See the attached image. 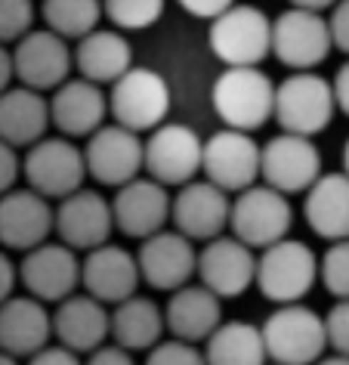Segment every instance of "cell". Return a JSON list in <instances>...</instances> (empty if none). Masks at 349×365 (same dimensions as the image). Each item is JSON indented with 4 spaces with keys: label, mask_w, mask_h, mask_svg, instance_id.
Segmentation results:
<instances>
[{
    "label": "cell",
    "mask_w": 349,
    "mask_h": 365,
    "mask_svg": "<svg viewBox=\"0 0 349 365\" xmlns=\"http://www.w3.org/2000/svg\"><path fill=\"white\" fill-rule=\"evenodd\" d=\"M84 365H136L133 362V350H127L121 344H103L93 353H87Z\"/></svg>",
    "instance_id": "41"
},
{
    "label": "cell",
    "mask_w": 349,
    "mask_h": 365,
    "mask_svg": "<svg viewBox=\"0 0 349 365\" xmlns=\"http://www.w3.org/2000/svg\"><path fill=\"white\" fill-rule=\"evenodd\" d=\"M0 365H22V359H16V356H10V353L0 350Z\"/></svg>",
    "instance_id": "48"
},
{
    "label": "cell",
    "mask_w": 349,
    "mask_h": 365,
    "mask_svg": "<svg viewBox=\"0 0 349 365\" xmlns=\"http://www.w3.org/2000/svg\"><path fill=\"white\" fill-rule=\"evenodd\" d=\"M25 365H84L80 362V353L68 350L62 344H47L43 350H38L34 356L25 359Z\"/></svg>",
    "instance_id": "40"
},
{
    "label": "cell",
    "mask_w": 349,
    "mask_h": 365,
    "mask_svg": "<svg viewBox=\"0 0 349 365\" xmlns=\"http://www.w3.org/2000/svg\"><path fill=\"white\" fill-rule=\"evenodd\" d=\"M337 0H291V6H303V10H316V13H325L330 10Z\"/></svg>",
    "instance_id": "46"
},
{
    "label": "cell",
    "mask_w": 349,
    "mask_h": 365,
    "mask_svg": "<svg viewBox=\"0 0 349 365\" xmlns=\"http://www.w3.org/2000/svg\"><path fill=\"white\" fill-rule=\"evenodd\" d=\"M19 282L31 297L43 304H59L80 288V257L66 242H43L25 251L19 263Z\"/></svg>",
    "instance_id": "15"
},
{
    "label": "cell",
    "mask_w": 349,
    "mask_h": 365,
    "mask_svg": "<svg viewBox=\"0 0 349 365\" xmlns=\"http://www.w3.org/2000/svg\"><path fill=\"white\" fill-rule=\"evenodd\" d=\"M99 297L75 291L53 309V337L75 353H93L112 337V309Z\"/></svg>",
    "instance_id": "24"
},
{
    "label": "cell",
    "mask_w": 349,
    "mask_h": 365,
    "mask_svg": "<svg viewBox=\"0 0 349 365\" xmlns=\"http://www.w3.org/2000/svg\"><path fill=\"white\" fill-rule=\"evenodd\" d=\"M321 285L337 300L349 297V239L328 242V251L321 254Z\"/></svg>",
    "instance_id": "34"
},
{
    "label": "cell",
    "mask_w": 349,
    "mask_h": 365,
    "mask_svg": "<svg viewBox=\"0 0 349 365\" xmlns=\"http://www.w3.org/2000/svg\"><path fill=\"white\" fill-rule=\"evenodd\" d=\"M56 232V207L47 195L34 192L31 186L10 189L0 195V245L10 251H31L50 242Z\"/></svg>",
    "instance_id": "19"
},
{
    "label": "cell",
    "mask_w": 349,
    "mask_h": 365,
    "mask_svg": "<svg viewBox=\"0 0 349 365\" xmlns=\"http://www.w3.org/2000/svg\"><path fill=\"white\" fill-rule=\"evenodd\" d=\"M13 78H16V68H13V50L6 43H0V93L6 87H13Z\"/></svg>",
    "instance_id": "45"
},
{
    "label": "cell",
    "mask_w": 349,
    "mask_h": 365,
    "mask_svg": "<svg viewBox=\"0 0 349 365\" xmlns=\"http://www.w3.org/2000/svg\"><path fill=\"white\" fill-rule=\"evenodd\" d=\"M198 242L179 230H161L142 239L136 260H140L142 282L155 291H177L198 276Z\"/></svg>",
    "instance_id": "16"
},
{
    "label": "cell",
    "mask_w": 349,
    "mask_h": 365,
    "mask_svg": "<svg viewBox=\"0 0 349 365\" xmlns=\"http://www.w3.org/2000/svg\"><path fill=\"white\" fill-rule=\"evenodd\" d=\"M142 272L140 260L133 251H127L124 245L105 242L99 248L87 251L80 260V288L87 294L99 297L103 304H121V300L140 294Z\"/></svg>",
    "instance_id": "22"
},
{
    "label": "cell",
    "mask_w": 349,
    "mask_h": 365,
    "mask_svg": "<svg viewBox=\"0 0 349 365\" xmlns=\"http://www.w3.org/2000/svg\"><path fill=\"white\" fill-rule=\"evenodd\" d=\"M207 41L223 66H260L272 56V19L254 4H235L210 19Z\"/></svg>",
    "instance_id": "5"
},
{
    "label": "cell",
    "mask_w": 349,
    "mask_h": 365,
    "mask_svg": "<svg viewBox=\"0 0 349 365\" xmlns=\"http://www.w3.org/2000/svg\"><path fill=\"white\" fill-rule=\"evenodd\" d=\"M115 211V230L127 239H149V235L167 230L173 195L164 182L145 177H136L124 182L112 198Z\"/></svg>",
    "instance_id": "17"
},
{
    "label": "cell",
    "mask_w": 349,
    "mask_h": 365,
    "mask_svg": "<svg viewBox=\"0 0 349 365\" xmlns=\"http://www.w3.org/2000/svg\"><path fill=\"white\" fill-rule=\"evenodd\" d=\"M108 115L136 133H152L170 115V87L158 71L133 66L108 90Z\"/></svg>",
    "instance_id": "7"
},
{
    "label": "cell",
    "mask_w": 349,
    "mask_h": 365,
    "mask_svg": "<svg viewBox=\"0 0 349 365\" xmlns=\"http://www.w3.org/2000/svg\"><path fill=\"white\" fill-rule=\"evenodd\" d=\"M198 282L223 300L241 297L256 285V254L235 235H217L198 251Z\"/></svg>",
    "instance_id": "18"
},
{
    "label": "cell",
    "mask_w": 349,
    "mask_h": 365,
    "mask_svg": "<svg viewBox=\"0 0 349 365\" xmlns=\"http://www.w3.org/2000/svg\"><path fill=\"white\" fill-rule=\"evenodd\" d=\"M34 29V0H0V43H16Z\"/></svg>",
    "instance_id": "35"
},
{
    "label": "cell",
    "mask_w": 349,
    "mask_h": 365,
    "mask_svg": "<svg viewBox=\"0 0 349 365\" xmlns=\"http://www.w3.org/2000/svg\"><path fill=\"white\" fill-rule=\"evenodd\" d=\"M53 124L50 118V96L31 87H6L0 93V140L28 149L38 140H43Z\"/></svg>",
    "instance_id": "27"
},
{
    "label": "cell",
    "mask_w": 349,
    "mask_h": 365,
    "mask_svg": "<svg viewBox=\"0 0 349 365\" xmlns=\"http://www.w3.org/2000/svg\"><path fill=\"white\" fill-rule=\"evenodd\" d=\"M328 25H330V38H334V47L343 50L346 56H349V0H337V4L330 6Z\"/></svg>",
    "instance_id": "39"
},
{
    "label": "cell",
    "mask_w": 349,
    "mask_h": 365,
    "mask_svg": "<svg viewBox=\"0 0 349 365\" xmlns=\"http://www.w3.org/2000/svg\"><path fill=\"white\" fill-rule=\"evenodd\" d=\"M41 16L50 31L62 34L66 41H80L99 29L105 10L103 0H43Z\"/></svg>",
    "instance_id": "32"
},
{
    "label": "cell",
    "mask_w": 349,
    "mask_h": 365,
    "mask_svg": "<svg viewBox=\"0 0 349 365\" xmlns=\"http://www.w3.org/2000/svg\"><path fill=\"white\" fill-rule=\"evenodd\" d=\"M167 0H103L105 19L121 31H145L161 22Z\"/></svg>",
    "instance_id": "33"
},
{
    "label": "cell",
    "mask_w": 349,
    "mask_h": 365,
    "mask_svg": "<svg viewBox=\"0 0 349 365\" xmlns=\"http://www.w3.org/2000/svg\"><path fill=\"white\" fill-rule=\"evenodd\" d=\"M50 118L62 136H71V140L93 136L105 124V118H112L103 84H93L80 75L68 78L50 93Z\"/></svg>",
    "instance_id": "23"
},
{
    "label": "cell",
    "mask_w": 349,
    "mask_h": 365,
    "mask_svg": "<svg viewBox=\"0 0 349 365\" xmlns=\"http://www.w3.org/2000/svg\"><path fill=\"white\" fill-rule=\"evenodd\" d=\"M207 365H269L263 328L244 319H229L204 341Z\"/></svg>",
    "instance_id": "31"
},
{
    "label": "cell",
    "mask_w": 349,
    "mask_h": 365,
    "mask_svg": "<svg viewBox=\"0 0 349 365\" xmlns=\"http://www.w3.org/2000/svg\"><path fill=\"white\" fill-rule=\"evenodd\" d=\"M325 328H328V346L334 353L349 356V297L337 300L325 313Z\"/></svg>",
    "instance_id": "37"
},
{
    "label": "cell",
    "mask_w": 349,
    "mask_h": 365,
    "mask_svg": "<svg viewBox=\"0 0 349 365\" xmlns=\"http://www.w3.org/2000/svg\"><path fill=\"white\" fill-rule=\"evenodd\" d=\"M229 217H232V198L226 189L214 186L210 180H192L177 189L173 195L170 223L173 230L189 235L192 242H210L226 232Z\"/></svg>",
    "instance_id": "20"
},
{
    "label": "cell",
    "mask_w": 349,
    "mask_h": 365,
    "mask_svg": "<svg viewBox=\"0 0 349 365\" xmlns=\"http://www.w3.org/2000/svg\"><path fill=\"white\" fill-rule=\"evenodd\" d=\"M75 68L80 78L112 87L133 68V47L121 29H96L87 38L75 41Z\"/></svg>",
    "instance_id": "29"
},
{
    "label": "cell",
    "mask_w": 349,
    "mask_h": 365,
    "mask_svg": "<svg viewBox=\"0 0 349 365\" xmlns=\"http://www.w3.org/2000/svg\"><path fill=\"white\" fill-rule=\"evenodd\" d=\"M269 362L278 365H316L328 350L325 316L303 304H281L260 325Z\"/></svg>",
    "instance_id": "4"
},
{
    "label": "cell",
    "mask_w": 349,
    "mask_h": 365,
    "mask_svg": "<svg viewBox=\"0 0 349 365\" xmlns=\"http://www.w3.org/2000/svg\"><path fill=\"white\" fill-rule=\"evenodd\" d=\"M293 226V207L291 195L278 192L272 186H247L244 192L232 198V217H229V230L235 239L251 245L254 251H263L269 245L288 239Z\"/></svg>",
    "instance_id": "8"
},
{
    "label": "cell",
    "mask_w": 349,
    "mask_h": 365,
    "mask_svg": "<svg viewBox=\"0 0 349 365\" xmlns=\"http://www.w3.org/2000/svg\"><path fill=\"white\" fill-rule=\"evenodd\" d=\"M145 365H207L201 344H189L179 337H164L161 344H155L149 350Z\"/></svg>",
    "instance_id": "36"
},
{
    "label": "cell",
    "mask_w": 349,
    "mask_h": 365,
    "mask_svg": "<svg viewBox=\"0 0 349 365\" xmlns=\"http://www.w3.org/2000/svg\"><path fill=\"white\" fill-rule=\"evenodd\" d=\"M275 81L260 66H226L210 87V106L235 130H260L275 118Z\"/></svg>",
    "instance_id": "1"
},
{
    "label": "cell",
    "mask_w": 349,
    "mask_h": 365,
    "mask_svg": "<svg viewBox=\"0 0 349 365\" xmlns=\"http://www.w3.org/2000/svg\"><path fill=\"white\" fill-rule=\"evenodd\" d=\"M22 177L25 186H31L34 192L47 195L50 202L53 198L59 202V198L78 192L84 186V177H90L84 149L71 136H43L25 149Z\"/></svg>",
    "instance_id": "6"
},
{
    "label": "cell",
    "mask_w": 349,
    "mask_h": 365,
    "mask_svg": "<svg viewBox=\"0 0 349 365\" xmlns=\"http://www.w3.org/2000/svg\"><path fill=\"white\" fill-rule=\"evenodd\" d=\"M177 4L186 10L192 19H217L219 13H226L229 6H235L238 0H177Z\"/></svg>",
    "instance_id": "42"
},
{
    "label": "cell",
    "mask_w": 349,
    "mask_h": 365,
    "mask_svg": "<svg viewBox=\"0 0 349 365\" xmlns=\"http://www.w3.org/2000/svg\"><path fill=\"white\" fill-rule=\"evenodd\" d=\"M343 170L349 173V140H346V145H343Z\"/></svg>",
    "instance_id": "49"
},
{
    "label": "cell",
    "mask_w": 349,
    "mask_h": 365,
    "mask_svg": "<svg viewBox=\"0 0 349 365\" xmlns=\"http://www.w3.org/2000/svg\"><path fill=\"white\" fill-rule=\"evenodd\" d=\"M334 96H337V108L343 115H349V59L340 66V71L334 75Z\"/></svg>",
    "instance_id": "44"
},
{
    "label": "cell",
    "mask_w": 349,
    "mask_h": 365,
    "mask_svg": "<svg viewBox=\"0 0 349 365\" xmlns=\"http://www.w3.org/2000/svg\"><path fill=\"white\" fill-rule=\"evenodd\" d=\"M337 112L334 81L318 75L316 68L291 71L275 87V121L281 130L300 136H318L328 130Z\"/></svg>",
    "instance_id": "3"
},
{
    "label": "cell",
    "mask_w": 349,
    "mask_h": 365,
    "mask_svg": "<svg viewBox=\"0 0 349 365\" xmlns=\"http://www.w3.org/2000/svg\"><path fill=\"white\" fill-rule=\"evenodd\" d=\"M201 164H204V140L189 124L164 121L145 136V173L167 189H179L198 180Z\"/></svg>",
    "instance_id": "10"
},
{
    "label": "cell",
    "mask_w": 349,
    "mask_h": 365,
    "mask_svg": "<svg viewBox=\"0 0 349 365\" xmlns=\"http://www.w3.org/2000/svg\"><path fill=\"white\" fill-rule=\"evenodd\" d=\"M164 319H167L170 337H179V341L189 344H204L223 325V297L214 294L201 282H189V285L170 291Z\"/></svg>",
    "instance_id": "26"
},
{
    "label": "cell",
    "mask_w": 349,
    "mask_h": 365,
    "mask_svg": "<svg viewBox=\"0 0 349 365\" xmlns=\"http://www.w3.org/2000/svg\"><path fill=\"white\" fill-rule=\"evenodd\" d=\"M115 232V211L112 202L96 192L84 189L59 198L56 205V239L71 245L75 251H93L105 245Z\"/></svg>",
    "instance_id": "21"
},
{
    "label": "cell",
    "mask_w": 349,
    "mask_h": 365,
    "mask_svg": "<svg viewBox=\"0 0 349 365\" xmlns=\"http://www.w3.org/2000/svg\"><path fill=\"white\" fill-rule=\"evenodd\" d=\"M316 365H349V356L343 353H334V356H321V359Z\"/></svg>",
    "instance_id": "47"
},
{
    "label": "cell",
    "mask_w": 349,
    "mask_h": 365,
    "mask_svg": "<svg viewBox=\"0 0 349 365\" xmlns=\"http://www.w3.org/2000/svg\"><path fill=\"white\" fill-rule=\"evenodd\" d=\"M16 81L41 93H53L66 84L75 68V47L50 29H31L22 41L13 43Z\"/></svg>",
    "instance_id": "13"
},
{
    "label": "cell",
    "mask_w": 349,
    "mask_h": 365,
    "mask_svg": "<svg viewBox=\"0 0 349 365\" xmlns=\"http://www.w3.org/2000/svg\"><path fill=\"white\" fill-rule=\"evenodd\" d=\"M87 173L99 186L121 189L124 182L142 177L145 170V140L142 133L121 124H103L84 145Z\"/></svg>",
    "instance_id": "11"
},
{
    "label": "cell",
    "mask_w": 349,
    "mask_h": 365,
    "mask_svg": "<svg viewBox=\"0 0 349 365\" xmlns=\"http://www.w3.org/2000/svg\"><path fill=\"white\" fill-rule=\"evenodd\" d=\"M19 177H22V158H19V149L0 140V195L10 192V189H16Z\"/></svg>",
    "instance_id": "38"
},
{
    "label": "cell",
    "mask_w": 349,
    "mask_h": 365,
    "mask_svg": "<svg viewBox=\"0 0 349 365\" xmlns=\"http://www.w3.org/2000/svg\"><path fill=\"white\" fill-rule=\"evenodd\" d=\"M321 279L318 254L300 239H281L256 257V288L272 304H300Z\"/></svg>",
    "instance_id": "2"
},
{
    "label": "cell",
    "mask_w": 349,
    "mask_h": 365,
    "mask_svg": "<svg viewBox=\"0 0 349 365\" xmlns=\"http://www.w3.org/2000/svg\"><path fill=\"white\" fill-rule=\"evenodd\" d=\"M334 50L328 16L303 6H288L272 19V56L291 71L318 68Z\"/></svg>",
    "instance_id": "9"
},
{
    "label": "cell",
    "mask_w": 349,
    "mask_h": 365,
    "mask_svg": "<svg viewBox=\"0 0 349 365\" xmlns=\"http://www.w3.org/2000/svg\"><path fill=\"white\" fill-rule=\"evenodd\" d=\"M303 217L309 230L325 242L349 239V173L330 170L309 186L306 202H303Z\"/></svg>",
    "instance_id": "28"
},
{
    "label": "cell",
    "mask_w": 349,
    "mask_h": 365,
    "mask_svg": "<svg viewBox=\"0 0 349 365\" xmlns=\"http://www.w3.org/2000/svg\"><path fill=\"white\" fill-rule=\"evenodd\" d=\"M53 341V313L38 297L13 294L0 304V350L28 359Z\"/></svg>",
    "instance_id": "25"
},
{
    "label": "cell",
    "mask_w": 349,
    "mask_h": 365,
    "mask_svg": "<svg viewBox=\"0 0 349 365\" xmlns=\"http://www.w3.org/2000/svg\"><path fill=\"white\" fill-rule=\"evenodd\" d=\"M321 173V152L312 136L281 130L263 145L260 177L266 186L284 195H306Z\"/></svg>",
    "instance_id": "14"
},
{
    "label": "cell",
    "mask_w": 349,
    "mask_h": 365,
    "mask_svg": "<svg viewBox=\"0 0 349 365\" xmlns=\"http://www.w3.org/2000/svg\"><path fill=\"white\" fill-rule=\"evenodd\" d=\"M269 365H278V362H269Z\"/></svg>",
    "instance_id": "50"
},
{
    "label": "cell",
    "mask_w": 349,
    "mask_h": 365,
    "mask_svg": "<svg viewBox=\"0 0 349 365\" xmlns=\"http://www.w3.org/2000/svg\"><path fill=\"white\" fill-rule=\"evenodd\" d=\"M16 285H19V267L0 251V304L16 294Z\"/></svg>",
    "instance_id": "43"
},
{
    "label": "cell",
    "mask_w": 349,
    "mask_h": 365,
    "mask_svg": "<svg viewBox=\"0 0 349 365\" xmlns=\"http://www.w3.org/2000/svg\"><path fill=\"white\" fill-rule=\"evenodd\" d=\"M260 161H263V145H256L251 133L223 127V130L210 133L204 140L201 173L214 186L226 189L229 195H238L260 180Z\"/></svg>",
    "instance_id": "12"
},
{
    "label": "cell",
    "mask_w": 349,
    "mask_h": 365,
    "mask_svg": "<svg viewBox=\"0 0 349 365\" xmlns=\"http://www.w3.org/2000/svg\"><path fill=\"white\" fill-rule=\"evenodd\" d=\"M167 334V319L164 309L152 297L133 294L115 304L112 309V341L127 346V350H152L155 344L164 341Z\"/></svg>",
    "instance_id": "30"
}]
</instances>
